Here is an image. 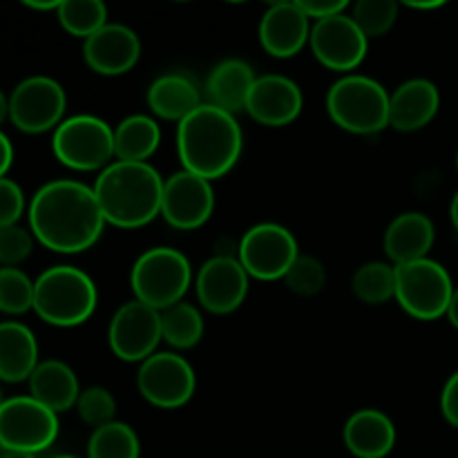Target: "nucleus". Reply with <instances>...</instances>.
<instances>
[{
	"label": "nucleus",
	"mask_w": 458,
	"mask_h": 458,
	"mask_svg": "<svg viewBox=\"0 0 458 458\" xmlns=\"http://www.w3.org/2000/svg\"><path fill=\"white\" fill-rule=\"evenodd\" d=\"M27 226L47 250L79 255L101 240L106 219L92 186L76 179H52L30 199Z\"/></svg>",
	"instance_id": "nucleus-1"
},
{
	"label": "nucleus",
	"mask_w": 458,
	"mask_h": 458,
	"mask_svg": "<svg viewBox=\"0 0 458 458\" xmlns=\"http://www.w3.org/2000/svg\"><path fill=\"white\" fill-rule=\"evenodd\" d=\"M244 150V134L235 114L204 103L177 125L182 168L215 182L231 173Z\"/></svg>",
	"instance_id": "nucleus-2"
},
{
	"label": "nucleus",
	"mask_w": 458,
	"mask_h": 458,
	"mask_svg": "<svg viewBox=\"0 0 458 458\" xmlns=\"http://www.w3.org/2000/svg\"><path fill=\"white\" fill-rule=\"evenodd\" d=\"M164 182L152 164L114 161L97 174L92 191L106 224L116 228H143L161 215Z\"/></svg>",
	"instance_id": "nucleus-3"
},
{
	"label": "nucleus",
	"mask_w": 458,
	"mask_h": 458,
	"mask_svg": "<svg viewBox=\"0 0 458 458\" xmlns=\"http://www.w3.org/2000/svg\"><path fill=\"white\" fill-rule=\"evenodd\" d=\"M98 291L92 277L72 264H56L34 280V313L49 327L74 329L94 316Z\"/></svg>",
	"instance_id": "nucleus-4"
},
{
	"label": "nucleus",
	"mask_w": 458,
	"mask_h": 458,
	"mask_svg": "<svg viewBox=\"0 0 458 458\" xmlns=\"http://www.w3.org/2000/svg\"><path fill=\"white\" fill-rule=\"evenodd\" d=\"M389 97L380 81L353 72L329 88L327 114L344 132L371 137L389 128Z\"/></svg>",
	"instance_id": "nucleus-5"
},
{
	"label": "nucleus",
	"mask_w": 458,
	"mask_h": 458,
	"mask_svg": "<svg viewBox=\"0 0 458 458\" xmlns=\"http://www.w3.org/2000/svg\"><path fill=\"white\" fill-rule=\"evenodd\" d=\"M195 282L191 259L173 246H155L134 259L130 271V286L134 300L148 304L155 311H165L173 304L183 302L188 289Z\"/></svg>",
	"instance_id": "nucleus-6"
},
{
	"label": "nucleus",
	"mask_w": 458,
	"mask_h": 458,
	"mask_svg": "<svg viewBox=\"0 0 458 458\" xmlns=\"http://www.w3.org/2000/svg\"><path fill=\"white\" fill-rule=\"evenodd\" d=\"M56 161L76 173H101L114 164V128L97 114L67 116L52 132Z\"/></svg>",
	"instance_id": "nucleus-7"
},
{
	"label": "nucleus",
	"mask_w": 458,
	"mask_h": 458,
	"mask_svg": "<svg viewBox=\"0 0 458 458\" xmlns=\"http://www.w3.org/2000/svg\"><path fill=\"white\" fill-rule=\"evenodd\" d=\"M454 282L447 268L432 258L396 267V302L407 316L432 322L447 316Z\"/></svg>",
	"instance_id": "nucleus-8"
},
{
	"label": "nucleus",
	"mask_w": 458,
	"mask_h": 458,
	"mask_svg": "<svg viewBox=\"0 0 458 458\" xmlns=\"http://www.w3.org/2000/svg\"><path fill=\"white\" fill-rule=\"evenodd\" d=\"M65 110V88L52 76H27L9 94V121L25 134L54 132L67 119Z\"/></svg>",
	"instance_id": "nucleus-9"
},
{
	"label": "nucleus",
	"mask_w": 458,
	"mask_h": 458,
	"mask_svg": "<svg viewBox=\"0 0 458 458\" xmlns=\"http://www.w3.org/2000/svg\"><path fill=\"white\" fill-rule=\"evenodd\" d=\"M302 253L293 233L276 222L250 226L237 244V259L259 282L284 280L291 264Z\"/></svg>",
	"instance_id": "nucleus-10"
},
{
	"label": "nucleus",
	"mask_w": 458,
	"mask_h": 458,
	"mask_svg": "<svg viewBox=\"0 0 458 458\" xmlns=\"http://www.w3.org/2000/svg\"><path fill=\"white\" fill-rule=\"evenodd\" d=\"M137 389L159 410H179L195 398V367L177 352H157L139 365Z\"/></svg>",
	"instance_id": "nucleus-11"
},
{
	"label": "nucleus",
	"mask_w": 458,
	"mask_h": 458,
	"mask_svg": "<svg viewBox=\"0 0 458 458\" xmlns=\"http://www.w3.org/2000/svg\"><path fill=\"white\" fill-rule=\"evenodd\" d=\"M58 437V414L27 396L7 398L0 407V445L7 452L36 454L54 445Z\"/></svg>",
	"instance_id": "nucleus-12"
},
{
	"label": "nucleus",
	"mask_w": 458,
	"mask_h": 458,
	"mask_svg": "<svg viewBox=\"0 0 458 458\" xmlns=\"http://www.w3.org/2000/svg\"><path fill=\"white\" fill-rule=\"evenodd\" d=\"M161 313L139 300L121 304L107 325V344L119 360L141 365L159 352Z\"/></svg>",
	"instance_id": "nucleus-13"
},
{
	"label": "nucleus",
	"mask_w": 458,
	"mask_h": 458,
	"mask_svg": "<svg viewBox=\"0 0 458 458\" xmlns=\"http://www.w3.org/2000/svg\"><path fill=\"white\" fill-rule=\"evenodd\" d=\"M309 47L320 65L331 72L353 74L369 52V38L360 31L347 12L311 25Z\"/></svg>",
	"instance_id": "nucleus-14"
},
{
	"label": "nucleus",
	"mask_w": 458,
	"mask_h": 458,
	"mask_svg": "<svg viewBox=\"0 0 458 458\" xmlns=\"http://www.w3.org/2000/svg\"><path fill=\"white\" fill-rule=\"evenodd\" d=\"M250 277L237 255L219 253L206 259L195 276L197 302L213 316H231L249 295Z\"/></svg>",
	"instance_id": "nucleus-15"
},
{
	"label": "nucleus",
	"mask_w": 458,
	"mask_h": 458,
	"mask_svg": "<svg viewBox=\"0 0 458 458\" xmlns=\"http://www.w3.org/2000/svg\"><path fill=\"white\" fill-rule=\"evenodd\" d=\"M215 213L213 182L188 170L170 174L164 182L161 217L177 231H197Z\"/></svg>",
	"instance_id": "nucleus-16"
},
{
	"label": "nucleus",
	"mask_w": 458,
	"mask_h": 458,
	"mask_svg": "<svg viewBox=\"0 0 458 458\" xmlns=\"http://www.w3.org/2000/svg\"><path fill=\"white\" fill-rule=\"evenodd\" d=\"M304 94L293 79L284 74L258 76L244 112L264 128H286L302 114Z\"/></svg>",
	"instance_id": "nucleus-17"
},
{
	"label": "nucleus",
	"mask_w": 458,
	"mask_h": 458,
	"mask_svg": "<svg viewBox=\"0 0 458 458\" xmlns=\"http://www.w3.org/2000/svg\"><path fill=\"white\" fill-rule=\"evenodd\" d=\"M141 58V38L123 22H107L83 40V61L98 76H123Z\"/></svg>",
	"instance_id": "nucleus-18"
},
{
	"label": "nucleus",
	"mask_w": 458,
	"mask_h": 458,
	"mask_svg": "<svg viewBox=\"0 0 458 458\" xmlns=\"http://www.w3.org/2000/svg\"><path fill=\"white\" fill-rule=\"evenodd\" d=\"M311 25L307 13L295 3H273L262 13L258 25V40L273 58H293L309 45Z\"/></svg>",
	"instance_id": "nucleus-19"
},
{
	"label": "nucleus",
	"mask_w": 458,
	"mask_h": 458,
	"mask_svg": "<svg viewBox=\"0 0 458 458\" xmlns=\"http://www.w3.org/2000/svg\"><path fill=\"white\" fill-rule=\"evenodd\" d=\"M441 92L429 79H410L389 97V128L396 132H419L438 114Z\"/></svg>",
	"instance_id": "nucleus-20"
},
{
	"label": "nucleus",
	"mask_w": 458,
	"mask_h": 458,
	"mask_svg": "<svg viewBox=\"0 0 458 458\" xmlns=\"http://www.w3.org/2000/svg\"><path fill=\"white\" fill-rule=\"evenodd\" d=\"M434 242H437V228L432 219L419 210H410V213L396 215L389 222L383 237V250L389 264L401 267V264L429 258Z\"/></svg>",
	"instance_id": "nucleus-21"
},
{
	"label": "nucleus",
	"mask_w": 458,
	"mask_h": 458,
	"mask_svg": "<svg viewBox=\"0 0 458 458\" xmlns=\"http://www.w3.org/2000/svg\"><path fill=\"white\" fill-rule=\"evenodd\" d=\"M343 438L349 454L356 458H385L396 447V425L385 411L365 407L349 416Z\"/></svg>",
	"instance_id": "nucleus-22"
},
{
	"label": "nucleus",
	"mask_w": 458,
	"mask_h": 458,
	"mask_svg": "<svg viewBox=\"0 0 458 458\" xmlns=\"http://www.w3.org/2000/svg\"><path fill=\"white\" fill-rule=\"evenodd\" d=\"M258 74L244 58H224L206 76L204 97L206 103L219 110L235 114L246 107L249 94L253 89Z\"/></svg>",
	"instance_id": "nucleus-23"
},
{
	"label": "nucleus",
	"mask_w": 458,
	"mask_h": 458,
	"mask_svg": "<svg viewBox=\"0 0 458 458\" xmlns=\"http://www.w3.org/2000/svg\"><path fill=\"white\" fill-rule=\"evenodd\" d=\"M146 101L155 119L174 121L177 125L206 103L195 81L183 72H165L157 76L148 88Z\"/></svg>",
	"instance_id": "nucleus-24"
},
{
	"label": "nucleus",
	"mask_w": 458,
	"mask_h": 458,
	"mask_svg": "<svg viewBox=\"0 0 458 458\" xmlns=\"http://www.w3.org/2000/svg\"><path fill=\"white\" fill-rule=\"evenodd\" d=\"M27 387H30V396L52 410L54 414H63L76 407V401L83 392L74 369L56 358L40 360L27 380Z\"/></svg>",
	"instance_id": "nucleus-25"
},
{
	"label": "nucleus",
	"mask_w": 458,
	"mask_h": 458,
	"mask_svg": "<svg viewBox=\"0 0 458 458\" xmlns=\"http://www.w3.org/2000/svg\"><path fill=\"white\" fill-rule=\"evenodd\" d=\"M38 362L34 331L16 320L0 322V383H27Z\"/></svg>",
	"instance_id": "nucleus-26"
},
{
	"label": "nucleus",
	"mask_w": 458,
	"mask_h": 458,
	"mask_svg": "<svg viewBox=\"0 0 458 458\" xmlns=\"http://www.w3.org/2000/svg\"><path fill=\"white\" fill-rule=\"evenodd\" d=\"M161 146L159 121L152 114H130L114 128V157L128 164H150Z\"/></svg>",
	"instance_id": "nucleus-27"
},
{
	"label": "nucleus",
	"mask_w": 458,
	"mask_h": 458,
	"mask_svg": "<svg viewBox=\"0 0 458 458\" xmlns=\"http://www.w3.org/2000/svg\"><path fill=\"white\" fill-rule=\"evenodd\" d=\"M206 331L201 309L192 302H179L161 311V335L170 352H188L201 343Z\"/></svg>",
	"instance_id": "nucleus-28"
},
{
	"label": "nucleus",
	"mask_w": 458,
	"mask_h": 458,
	"mask_svg": "<svg viewBox=\"0 0 458 458\" xmlns=\"http://www.w3.org/2000/svg\"><path fill=\"white\" fill-rule=\"evenodd\" d=\"M352 291L362 304L380 307L396 298V267L389 262H367L356 268L352 277Z\"/></svg>",
	"instance_id": "nucleus-29"
},
{
	"label": "nucleus",
	"mask_w": 458,
	"mask_h": 458,
	"mask_svg": "<svg viewBox=\"0 0 458 458\" xmlns=\"http://www.w3.org/2000/svg\"><path fill=\"white\" fill-rule=\"evenodd\" d=\"M88 458H141V441L128 423L114 420L92 429Z\"/></svg>",
	"instance_id": "nucleus-30"
},
{
	"label": "nucleus",
	"mask_w": 458,
	"mask_h": 458,
	"mask_svg": "<svg viewBox=\"0 0 458 458\" xmlns=\"http://www.w3.org/2000/svg\"><path fill=\"white\" fill-rule=\"evenodd\" d=\"M56 18L67 34L83 40H88L110 22L107 7L101 0H61Z\"/></svg>",
	"instance_id": "nucleus-31"
},
{
	"label": "nucleus",
	"mask_w": 458,
	"mask_h": 458,
	"mask_svg": "<svg viewBox=\"0 0 458 458\" xmlns=\"http://www.w3.org/2000/svg\"><path fill=\"white\" fill-rule=\"evenodd\" d=\"M34 311V280L22 268L0 267V313L22 316Z\"/></svg>",
	"instance_id": "nucleus-32"
},
{
	"label": "nucleus",
	"mask_w": 458,
	"mask_h": 458,
	"mask_svg": "<svg viewBox=\"0 0 458 458\" xmlns=\"http://www.w3.org/2000/svg\"><path fill=\"white\" fill-rule=\"evenodd\" d=\"M398 12H401V4L394 0H358L349 7V16L369 40L387 34L396 25Z\"/></svg>",
	"instance_id": "nucleus-33"
},
{
	"label": "nucleus",
	"mask_w": 458,
	"mask_h": 458,
	"mask_svg": "<svg viewBox=\"0 0 458 458\" xmlns=\"http://www.w3.org/2000/svg\"><path fill=\"white\" fill-rule=\"evenodd\" d=\"M284 284L291 293L313 298L327 286V268L316 255L300 253L284 276Z\"/></svg>",
	"instance_id": "nucleus-34"
},
{
	"label": "nucleus",
	"mask_w": 458,
	"mask_h": 458,
	"mask_svg": "<svg viewBox=\"0 0 458 458\" xmlns=\"http://www.w3.org/2000/svg\"><path fill=\"white\" fill-rule=\"evenodd\" d=\"M76 414L83 420L85 425H89L92 429L103 428L107 423H114L116 416V401L112 396L110 389L101 387V385H92V387L83 389L76 401Z\"/></svg>",
	"instance_id": "nucleus-35"
},
{
	"label": "nucleus",
	"mask_w": 458,
	"mask_h": 458,
	"mask_svg": "<svg viewBox=\"0 0 458 458\" xmlns=\"http://www.w3.org/2000/svg\"><path fill=\"white\" fill-rule=\"evenodd\" d=\"M36 237L30 231V226H7L0 228V267L18 268L22 262L31 258L34 253Z\"/></svg>",
	"instance_id": "nucleus-36"
},
{
	"label": "nucleus",
	"mask_w": 458,
	"mask_h": 458,
	"mask_svg": "<svg viewBox=\"0 0 458 458\" xmlns=\"http://www.w3.org/2000/svg\"><path fill=\"white\" fill-rule=\"evenodd\" d=\"M30 201L25 199V192L13 179H0V228L16 226L27 215Z\"/></svg>",
	"instance_id": "nucleus-37"
},
{
	"label": "nucleus",
	"mask_w": 458,
	"mask_h": 458,
	"mask_svg": "<svg viewBox=\"0 0 458 458\" xmlns=\"http://www.w3.org/2000/svg\"><path fill=\"white\" fill-rule=\"evenodd\" d=\"M298 4L311 22L338 16V13L349 12V7H352L347 0H298Z\"/></svg>",
	"instance_id": "nucleus-38"
},
{
	"label": "nucleus",
	"mask_w": 458,
	"mask_h": 458,
	"mask_svg": "<svg viewBox=\"0 0 458 458\" xmlns=\"http://www.w3.org/2000/svg\"><path fill=\"white\" fill-rule=\"evenodd\" d=\"M441 414L452 428L458 429V371L450 376L441 392Z\"/></svg>",
	"instance_id": "nucleus-39"
},
{
	"label": "nucleus",
	"mask_w": 458,
	"mask_h": 458,
	"mask_svg": "<svg viewBox=\"0 0 458 458\" xmlns=\"http://www.w3.org/2000/svg\"><path fill=\"white\" fill-rule=\"evenodd\" d=\"M12 164H13V146L12 141H9L7 134L0 130V179L7 177Z\"/></svg>",
	"instance_id": "nucleus-40"
},
{
	"label": "nucleus",
	"mask_w": 458,
	"mask_h": 458,
	"mask_svg": "<svg viewBox=\"0 0 458 458\" xmlns=\"http://www.w3.org/2000/svg\"><path fill=\"white\" fill-rule=\"evenodd\" d=\"M25 7L34 9V12H56L61 0H47V3H36V0H25Z\"/></svg>",
	"instance_id": "nucleus-41"
},
{
	"label": "nucleus",
	"mask_w": 458,
	"mask_h": 458,
	"mask_svg": "<svg viewBox=\"0 0 458 458\" xmlns=\"http://www.w3.org/2000/svg\"><path fill=\"white\" fill-rule=\"evenodd\" d=\"M447 320H450L454 329H458V286L454 289V295H452L450 309H447Z\"/></svg>",
	"instance_id": "nucleus-42"
},
{
	"label": "nucleus",
	"mask_w": 458,
	"mask_h": 458,
	"mask_svg": "<svg viewBox=\"0 0 458 458\" xmlns=\"http://www.w3.org/2000/svg\"><path fill=\"white\" fill-rule=\"evenodd\" d=\"M405 7L419 9V12H432V9L445 7V3L443 0H432V3H405Z\"/></svg>",
	"instance_id": "nucleus-43"
},
{
	"label": "nucleus",
	"mask_w": 458,
	"mask_h": 458,
	"mask_svg": "<svg viewBox=\"0 0 458 458\" xmlns=\"http://www.w3.org/2000/svg\"><path fill=\"white\" fill-rule=\"evenodd\" d=\"M9 121V97L0 89V125Z\"/></svg>",
	"instance_id": "nucleus-44"
},
{
	"label": "nucleus",
	"mask_w": 458,
	"mask_h": 458,
	"mask_svg": "<svg viewBox=\"0 0 458 458\" xmlns=\"http://www.w3.org/2000/svg\"><path fill=\"white\" fill-rule=\"evenodd\" d=\"M450 219H452V226H454V231L458 233V191H456V195L452 197V204H450Z\"/></svg>",
	"instance_id": "nucleus-45"
},
{
	"label": "nucleus",
	"mask_w": 458,
	"mask_h": 458,
	"mask_svg": "<svg viewBox=\"0 0 458 458\" xmlns=\"http://www.w3.org/2000/svg\"><path fill=\"white\" fill-rule=\"evenodd\" d=\"M4 458H36V454H27V452H7Z\"/></svg>",
	"instance_id": "nucleus-46"
},
{
	"label": "nucleus",
	"mask_w": 458,
	"mask_h": 458,
	"mask_svg": "<svg viewBox=\"0 0 458 458\" xmlns=\"http://www.w3.org/2000/svg\"><path fill=\"white\" fill-rule=\"evenodd\" d=\"M52 458H79V456H72V454H56V456H52Z\"/></svg>",
	"instance_id": "nucleus-47"
},
{
	"label": "nucleus",
	"mask_w": 458,
	"mask_h": 458,
	"mask_svg": "<svg viewBox=\"0 0 458 458\" xmlns=\"http://www.w3.org/2000/svg\"><path fill=\"white\" fill-rule=\"evenodd\" d=\"M4 456H7V450H4V447L0 445V458H4Z\"/></svg>",
	"instance_id": "nucleus-48"
},
{
	"label": "nucleus",
	"mask_w": 458,
	"mask_h": 458,
	"mask_svg": "<svg viewBox=\"0 0 458 458\" xmlns=\"http://www.w3.org/2000/svg\"><path fill=\"white\" fill-rule=\"evenodd\" d=\"M3 403H4V398H3V392H0V407H3Z\"/></svg>",
	"instance_id": "nucleus-49"
},
{
	"label": "nucleus",
	"mask_w": 458,
	"mask_h": 458,
	"mask_svg": "<svg viewBox=\"0 0 458 458\" xmlns=\"http://www.w3.org/2000/svg\"><path fill=\"white\" fill-rule=\"evenodd\" d=\"M456 168H458V155H456Z\"/></svg>",
	"instance_id": "nucleus-50"
}]
</instances>
